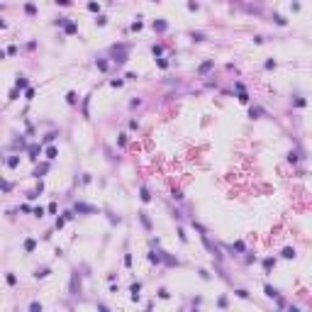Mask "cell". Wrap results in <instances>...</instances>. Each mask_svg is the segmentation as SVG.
<instances>
[{
	"label": "cell",
	"mask_w": 312,
	"mask_h": 312,
	"mask_svg": "<svg viewBox=\"0 0 312 312\" xmlns=\"http://www.w3.org/2000/svg\"><path fill=\"white\" fill-rule=\"evenodd\" d=\"M112 54L117 56L115 61H120V64H124V61H127V46H115V49H112Z\"/></svg>",
	"instance_id": "1"
},
{
	"label": "cell",
	"mask_w": 312,
	"mask_h": 312,
	"mask_svg": "<svg viewBox=\"0 0 312 312\" xmlns=\"http://www.w3.org/2000/svg\"><path fill=\"white\" fill-rule=\"evenodd\" d=\"M27 154H29V159H32V161H37V156H39V146H37V144H32Z\"/></svg>",
	"instance_id": "2"
},
{
	"label": "cell",
	"mask_w": 312,
	"mask_h": 312,
	"mask_svg": "<svg viewBox=\"0 0 312 312\" xmlns=\"http://www.w3.org/2000/svg\"><path fill=\"white\" fill-rule=\"evenodd\" d=\"M283 259H295V249L285 246V249H283Z\"/></svg>",
	"instance_id": "3"
},
{
	"label": "cell",
	"mask_w": 312,
	"mask_h": 312,
	"mask_svg": "<svg viewBox=\"0 0 312 312\" xmlns=\"http://www.w3.org/2000/svg\"><path fill=\"white\" fill-rule=\"evenodd\" d=\"M139 290H141V285L134 283V285H132V300H139Z\"/></svg>",
	"instance_id": "4"
},
{
	"label": "cell",
	"mask_w": 312,
	"mask_h": 312,
	"mask_svg": "<svg viewBox=\"0 0 312 312\" xmlns=\"http://www.w3.org/2000/svg\"><path fill=\"white\" fill-rule=\"evenodd\" d=\"M25 12H27L29 17H34V15H37V7H34L32 3H27V5H25Z\"/></svg>",
	"instance_id": "5"
},
{
	"label": "cell",
	"mask_w": 312,
	"mask_h": 312,
	"mask_svg": "<svg viewBox=\"0 0 312 312\" xmlns=\"http://www.w3.org/2000/svg\"><path fill=\"white\" fill-rule=\"evenodd\" d=\"M210 68H212V61H207V64H203V66H200V76H205V73H207Z\"/></svg>",
	"instance_id": "6"
},
{
	"label": "cell",
	"mask_w": 312,
	"mask_h": 312,
	"mask_svg": "<svg viewBox=\"0 0 312 312\" xmlns=\"http://www.w3.org/2000/svg\"><path fill=\"white\" fill-rule=\"evenodd\" d=\"M56 156H59V151L54 149V146H49V149H46V159H56Z\"/></svg>",
	"instance_id": "7"
},
{
	"label": "cell",
	"mask_w": 312,
	"mask_h": 312,
	"mask_svg": "<svg viewBox=\"0 0 312 312\" xmlns=\"http://www.w3.org/2000/svg\"><path fill=\"white\" fill-rule=\"evenodd\" d=\"M17 163H20V159H17V156H10V159H7V166H10V168H17Z\"/></svg>",
	"instance_id": "8"
},
{
	"label": "cell",
	"mask_w": 312,
	"mask_h": 312,
	"mask_svg": "<svg viewBox=\"0 0 312 312\" xmlns=\"http://www.w3.org/2000/svg\"><path fill=\"white\" fill-rule=\"evenodd\" d=\"M15 88H17V90H20V88H27V78L20 76V78H17V83H15Z\"/></svg>",
	"instance_id": "9"
},
{
	"label": "cell",
	"mask_w": 312,
	"mask_h": 312,
	"mask_svg": "<svg viewBox=\"0 0 312 312\" xmlns=\"http://www.w3.org/2000/svg\"><path fill=\"white\" fill-rule=\"evenodd\" d=\"M76 32H78V27L73 25V22H68V25H66V34H76Z\"/></svg>",
	"instance_id": "10"
},
{
	"label": "cell",
	"mask_w": 312,
	"mask_h": 312,
	"mask_svg": "<svg viewBox=\"0 0 312 312\" xmlns=\"http://www.w3.org/2000/svg\"><path fill=\"white\" fill-rule=\"evenodd\" d=\"M166 27H168V25H166V22H163V20H161V22H154V29H156V32H163V29H166Z\"/></svg>",
	"instance_id": "11"
},
{
	"label": "cell",
	"mask_w": 312,
	"mask_h": 312,
	"mask_svg": "<svg viewBox=\"0 0 312 312\" xmlns=\"http://www.w3.org/2000/svg\"><path fill=\"white\" fill-rule=\"evenodd\" d=\"M76 210H78V212H95L90 205H76Z\"/></svg>",
	"instance_id": "12"
},
{
	"label": "cell",
	"mask_w": 312,
	"mask_h": 312,
	"mask_svg": "<svg viewBox=\"0 0 312 312\" xmlns=\"http://www.w3.org/2000/svg\"><path fill=\"white\" fill-rule=\"evenodd\" d=\"M266 295H268V298H276V295H278V290H276V288H271V285H266Z\"/></svg>",
	"instance_id": "13"
},
{
	"label": "cell",
	"mask_w": 312,
	"mask_h": 312,
	"mask_svg": "<svg viewBox=\"0 0 312 312\" xmlns=\"http://www.w3.org/2000/svg\"><path fill=\"white\" fill-rule=\"evenodd\" d=\"M34 246H37L34 239H27V242H25V249H27V251H34Z\"/></svg>",
	"instance_id": "14"
},
{
	"label": "cell",
	"mask_w": 312,
	"mask_h": 312,
	"mask_svg": "<svg viewBox=\"0 0 312 312\" xmlns=\"http://www.w3.org/2000/svg\"><path fill=\"white\" fill-rule=\"evenodd\" d=\"M141 200H144V203H149V200H151V195H149V190H146V188H141Z\"/></svg>",
	"instance_id": "15"
},
{
	"label": "cell",
	"mask_w": 312,
	"mask_h": 312,
	"mask_svg": "<svg viewBox=\"0 0 312 312\" xmlns=\"http://www.w3.org/2000/svg\"><path fill=\"white\" fill-rule=\"evenodd\" d=\"M273 263H276L273 259H266V261H263V268H266V271H271V268H273Z\"/></svg>",
	"instance_id": "16"
},
{
	"label": "cell",
	"mask_w": 312,
	"mask_h": 312,
	"mask_svg": "<svg viewBox=\"0 0 312 312\" xmlns=\"http://www.w3.org/2000/svg\"><path fill=\"white\" fill-rule=\"evenodd\" d=\"M66 100H68V103H71V105H73V103H76V100H78V98H76V93H73V90H71V93H68V95H66Z\"/></svg>",
	"instance_id": "17"
},
{
	"label": "cell",
	"mask_w": 312,
	"mask_h": 312,
	"mask_svg": "<svg viewBox=\"0 0 312 312\" xmlns=\"http://www.w3.org/2000/svg\"><path fill=\"white\" fill-rule=\"evenodd\" d=\"M88 10H90V12H98L100 5H98V3H88Z\"/></svg>",
	"instance_id": "18"
},
{
	"label": "cell",
	"mask_w": 312,
	"mask_h": 312,
	"mask_svg": "<svg viewBox=\"0 0 312 312\" xmlns=\"http://www.w3.org/2000/svg\"><path fill=\"white\" fill-rule=\"evenodd\" d=\"M25 98H27V100L34 98V90H32V88H25Z\"/></svg>",
	"instance_id": "19"
},
{
	"label": "cell",
	"mask_w": 312,
	"mask_h": 312,
	"mask_svg": "<svg viewBox=\"0 0 312 312\" xmlns=\"http://www.w3.org/2000/svg\"><path fill=\"white\" fill-rule=\"evenodd\" d=\"M288 161H290V163H295V161H298V154H295V151H290V154H288Z\"/></svg>",
	"instance_id": "20"
},
{
	"label": "cell",
	"mask_w": 312,
	"mask_h": 312,
	"mask_svg": "<svg viewBox=\"0 0 312 312\" xmlns=\"http://www.w3.org/2000/svg\"><path fill=\"white\" fill-rule=\"evenodd\" d=\"M42 173H46V166H39V168H37V171H34V176H37V178H39Z\"/></svg>",
	"instance_id": "21"
},
{
	"label": "cell",
	"mask_w": 312,
	"mask_h": 312,
	"mask_svg": "<svg viewBox=\"0 0 312 312\" xmlns=\"http://www.w3.org/2000/svg\"><path fill=\"white\" fill-rule=\"evenodd\" d=\"M29 310H34V312H39V310H42V305H39V302H32V305H29Z\"/></svg>",
	"instance_id": "22"
},
{
	"label": "cell",
	"mask_w": 312,
	"mask_h": 312,
	"mask_svg": "<svg viewBox=\"0 0 312 312\" xmlns=\"http://www.w3.org/2000/svg\"><path fill=\"white\" fill-rule=\"evenodd\" d=\"M59 5H71V0H56Z\"/></svg>",
	"instance_id": "23"
}]
</instances>
